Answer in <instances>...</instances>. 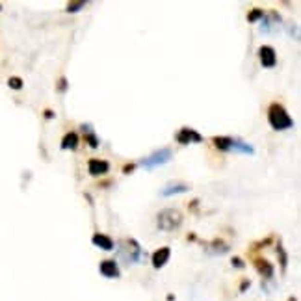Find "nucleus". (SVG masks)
I'll use <instances>...</instances> for the list:
<instances>
[{
    "instance_id": "1",
    "label": "nucleus",
    "mask_w": 301,
    "mask_h": 301,
    "mask_svg": "<svg viewBox=\"0 0 301 301\" xmlns=\"http://www.w3.org/2000/svg\"><path fill=\"white\" fill-rule=\"evenodd\" d=\"M268 121L275 130H286L294 126L292 117L286 114V110L281 106V104H271L270 110H268Z\"/></svg>"
},
{
    "instance_id": "2",
    "label": "nucleus",
    "mask_w": 301,
    "mask_h": 301,
    "mask_svg": "<svg viewBox=\"0 0 301 301\" xmlns=\"http://www.w3.org/2000/svg\"><path fill=\"white\" fill-rule=\"evenodd\" d=\"M180 223H182V216H180V212L178 210H173V208H166V210H162L160 214H158V218H156V225L160 230H175V229L180 227Z\"/></svg>"
},
{
    "instance_id": "3",
    "label": "nucleus",
    "mask_w": 301,
    "mask_h": 301,
    "mask_svg": "<svg viewBox=\"0 0 301 301\" xmlns=\"http://www.w3.org/2000/svg\"><path fill=\"white\" fill-rule=\"evenodd\" d=\"M214 143L218 149L221 151H232V153H246V155H253L255 149L240 140H234V138H214Z\"/></svg>"
},
{
    "instance_id": "4",
    "label": "nucleus",
    "mask_w": 301,
    "mask_h": 301,
    "mask_svg": "<svg viewBox=\"0 0 301 301\" xmlns=\"http://www.w3.org/2000/svg\"><path fill=\"white\" fill-rule=\"evenodd\" d=\"M169 158H171V151H169V149H160V151L153 153L149 158H143V160H142V166L147 167V169H151V167L162 166V164L169 162Z\"/></svg>"
},
{
    "instance_id": "5",
    "label": "nucleus",
    "mask_w": 301,
    "mask_h": 301,
    "mask_svg": "<svg viewBox=\"0 0 301 301\" xmlns=\"http://www.w3.org/2000/svg\"><path fill=\"white\" fill-rule=\"evenodd\" d=\"M259 56H260V62H262V65L264 67H273L275 65V62H277V56H275V51L271 49V47H260L259 51Z\"/></svg>"
},
{
    "instance_id": "6",
    "label": "nucleus",
    "mask_w": 301,
    "mask_h": 301,
    "mask_svg": "<svg viewBox=\"0 0 301 301\" xmlns=\"http://www.w3.org/2000/svg\"><path fill=\"white\" fill-rule=\"evenodd\" d=\"M88 169H89V175H104V173H108V169H110V164L108 162H104V160H89V164H88Z\"/></svg>"
},
{
    "instance_id": "7",
    "label": "nucleus",
    "mask_w": 301,
    "mask_h": 301,
    "mask_svg": "<svg viewBox=\"0 0 301 301\" xmlns=\"http://www.w3.org/2000/svg\"><path fill=\"white\" fill-rule=\"evenodd\" d=\"M203 138L195 132V130H192V128H182L178 134H177V142L178 143H182V145H186L190 142H201Z\"/></svg>"
},
{
    "instance_id": "8",
    "label": "nucleus",
    "mask_w": 301,
    "mask_h": 301,
    "mask_svg": "<svg viewBox=\"0 0 301 301\" xmlns=\"http://www.w3.org/2000/svg\"><path fill=\"white\" fill-rule=\"evenodd\" d=\"M101 273L108 279H115V277H119V268L114 260H103L101 262Z\"/></svg>"
},
{
    "instance_id": "9",
    "label": "nucleus",
    "mask_w": 301,
    "mask_h": 301,
    "mask_svg": "<svg viewBox=\"0 0 301 301\" xmlns=\"http://www.w3.org/2000/svg\"><path fill=\"white\" fill-rule=\"evenodd\" d=\"M169 255H171V249H169V248H160V249L153 255V266H155V268H162L167 260H169Z\"/></svg>"
},
{
    "instance_id": "10",
    "label": "nucleus",
    "mask_w": 301,
    "mask_h": 301,
    "mask_svg": "<svg viewBox=\"0 0 301 301\" xmlns=\"http://www.w3.org/2000/svg\"><path fill=\"white\" fill-rule=\"evenodd\" d=\"M93 244L95 246H99L101 249L104 251H112L114 249V242L112 238H108V236H104V234H95L93 236Z\"/></svg>"
},
{
    "instance_id": "11",
    "label": "nucleus",
    "mask_w": 301,
    "mask_h": 301,
    "mask_svg": "<svg viewBox=\"0 0 301 301\" xmlns=\"http://www.w3.org/2000/svg\"><path fill=\"white\" fill-rule=\"evenodd\" d=\"M78 147V136L74 132H69L62 140V149H76Z\"/></svg>"
},
{
    "instance_id": "12",
    "label": "nucleus",
    "mask_w": 301,
    "mask_h": 301,
    "mask_svg": "<svg viewBox=\"0 0 301 301\" xmlns=\"http://www.w3.org/2000/svg\"><path fill=\"white\" fill-rule=\"evenodd\" d=\"M190 188L186 186V184H169V186H166L164 190H162V195H171V194H184V192H188Z\"/></svg>"
},
{
    "instance_id": "13",
    "label": "nucleus",
    "mask_w": 301,
    "mask_h": 301,
    "mask_svg": "<svg viewBox=\"0 0 301 301\" xmlns=\"http://www.w3.org/2000/svg\"><path fill=\"white\" fill-rule=\"evenodd\" d=\"M255 264H257V270H259L264 277H271V275H273V266L268 264L266 260H257Z\"/></svg>"
},
{
    "instance_id": "14",
    "label": "nucleus",
    "mask_w": 301,
    "mask_h": 301,
    "mask_svg": "<svg viewBox=\"0 0 301 301\" xmlns=\"http://www.w3.org/2000/svg\"><path fill=\"white\" fill-rule=\"evenodd\" d=\"M8 86H10L11 89H21L22 88V80L19 76H11L10 80H8Z\"/></svg>"
},
{
    "instance_id": "15",
    "label": "nucleus",
    "mask_w": 301,
    "mask_h": 301,
    "mask_svg": "<svg viewBox=\"0 0 301 301\" xmlns=\"http://www.w3.org/2000/svg\"><path fill=\"white\" fill-rule=\"evenodd\" d=\"M78 8H84V2H76V4H69L67 11H78Z\"/></svg>"
},
{
    "instance_id": "16",
    "label": "nucleus",
    "mask_w": 301,
    "mask_h": 301,
    "mask_svg": "<svg viewBox=\"0 0 301 301\" xmlns=\"http://www.w3.org/2000/svg\"><path fill=\"white\" fill-rule=\"evenodd\" d=\"M259 17H262V10H255L253 13L249 15V21H257Z\"/></svg>"
}]
</instances>
